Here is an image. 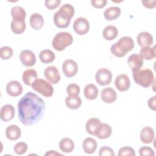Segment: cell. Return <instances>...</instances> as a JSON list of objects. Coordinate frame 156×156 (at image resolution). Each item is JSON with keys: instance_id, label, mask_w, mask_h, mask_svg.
Listing matches in <instances>:
<instances>
[{"instance_id": "cell-17", "label": "cell", "mask_w": 156, "mask_h": 156, "mask_svg": "<svg viewBox=\"0 0 156 156\" xmlns=\"http://www.w3.org/2000/svg\"><path fill=\"white\" fill-rule=\"evenodd\" d=\"M136 40L140 46L149 47L153 44V37L147 32H142L138 34L136 37Z\"/></svg>"}, {"instance_id": "cell-12", "label": "cell", "mask_w": 156, "mask_h": 156, "mask_svg": "<svg viewBox=\"0 0 156 156\" xmlns=\"http://www.w3.org/2000/svg\"><path fill=\"white\" fill-rule=\"evenodd\" d=\"M115 85L120 91H126L130 87V82L129 76L125 74H119L115 80Z\"/></svg>"}, {"instance_id": "cell-3", "label": "cell", "mask_w": 156, "mask_h": 156, "mask_svg": "<svg viewBox=\"0 0 156 156\" xmlns=\"http://www.w3.org/2000/svg\"><path fill=\"white\" fill-rule=\"evenodd\" d=\"M135 46L133 40L128 36L121 37L119 40L110 47L111 52L117 57H122L132 50Z\"/></svg>"}, {"instance_id": "cell-20", "label": "cell", "mask_w": 156, "mask_h": 156, "mask_svg": "<svg viewBox=\"0 0 156 156\" xmlns=\"http://www.w3.org/2000/svg\"><path fill=\"white\" fill-rule=\"evenodd\" d=\"M155 137V133L154 129L149 126L143 127L140 132V140L145 144H149L152 143Z\"/></svg>"}, {"instance_id": "cell-35", "label": "cell", "mask_w": 156, "mask_h": 156, "mask_svg": "<svg viewBox=\"0 0 156 156\" xmlns=\"http://www.w3.org/2000/svg\"><path fill=\"white\" fill-rule=\"evenodd\" d=\"M27 148V144L26 143L18 142L15 145L13 151L17 155H23L26 152Z\"/></svg>"}, {"instance_id": "cell-22", "label": "cell", "mask_w": 156, "mask_h": 156, "mask_svg": "<svg viewBox=\"0 0 156 156\" xmlns=\"http://www.w3.org/2000/svg\"><path fill=\"white\" fill-rule=\"evenodd\" d=\"M21 135V129L17 125H10L8 127H7L5 129L6 137L11 141L18 140V138H20Z\"/></svg>"}, {"instance_id": "cell-38", "label": "cell", "mask_w": 156, "mask_h": 156, "mask_svg": "<svg viewBox=\"0 0 156 156\" xmlns=\"http://www.w3.org/2000/svg\"><path fill=\"white\" fill-rule=\"evenodd\" d=\"M99 156H114L115 153L113 150L108 146H102L99 149Z\"/></svg>"}, {"instance_id": "cell-11", "label": "cell", "mask_w": 156, "mask_h": 156, "mask_svg": "<svg viewBox=\"0 0 156 156\" xmlns=\"http://www.w3.org/2000/svg\"><path fill=\"white\" fill-rule=\"evenodd\" d=\"M20 59L21 63L25 66H32L36 63V56L30 50L24 49L20 54Z\"/></svg>"}, {"instance_id": "cell-30", "label": "cell", "mask_w": 156, "mask_h": 156, "mask_svg": "<svg viewBox=\"0 0 156 156\" xmlns=\"http://www.w3.org/2000/svg\"><path fill=\"white\" fill-rule=\"evenodd\" d=\"M39 58L42 63L48 64L52 63L55 60V55L54 52L50 49H44L40 52Z\"/></svg>"}, {"instance_id": "cell-15", "label": "cell", "mask_w": 156, "mask_h": 156, "mask_svg": "<svg viewBox=\"0 0 156 156\" xmlns=\"http://www.w3.org/2000/svg\"><path fill=\"white\" fill-rule=\"evenodd\" d=\"M101 96L102 101L107 104H112L116 101L117 94L113 88L109 87L101 90Z\"/></svg>"}, {"instance_id": "cell-13", "label": "cell", "mask_w": 156, "mask_h": 156, "mask_svg": "<svg viewBox=\"0 0 156 156\" xmlns=\"http://www.w3.org/2000/svg\"><path fill=\"white\" fill-rule=\"evenodd\" d=\"M6 92L12 97H17L23 92V86L17 80L10 81L6 85Z\"/></svg>"}, {"instance_id": "cell-9", "label": "cell", "mask_w": 156, "mask_h": 156, "mask_svg": "<svg viewBox=\"0 0 156 156\" xmlns=\"http://www.w3.org/2000/svg\"><path fill=\"white\" fill-rule=\"evenodd\" d=\"M62 71L64 75L67 77L74 76L78 71L77 63L72 59H67L62 64Z\"/></svg>"}, {"instance_id": "cell-25", "label": "cell", "mask_w": 156, "mask_h": 156, "mask_svg": "<svg viewBox=\"0 0 156 156\" xmlns=\"http://www.w3.org/2000/svg\"><path fill=\"white\" fill-rule=\"evenodd\" d=\"M98 89L93 83L87 85L83 90L84 96L88 100H94L98 96Z\"/></svg>"}, {"instance_id": "cell-18", "label": "cell", "mask_w": 156, "mask_h": 156, "mask_svg": "<svg viewBox=\"0 0 156 156\" xmlns=\"http://www.w3.org/2000/svg\"><path fill=\"white\" fill-rule=\"evenodd\" d=\"M101 125V121L96 118H91L86 122L85 129L87 132L91 135H96Z\"/></svg>"}, {"instance_id": "cell-39", "label": "cell", "mask_w": 156, "mask_h": 156, "mask_svg": "<svg viewBox=\"0 0 156 156\" xmlns=\"http://www.w3.org/2000/svg\"><path fill=\"white\" fill-rule=\"evenodd\" d=\"M61 3L60 0H46L44 1L45 6L49 10H53L58 7Z\"/></svg>"}, {"instance_id": "cell-8", "label": "cell", "mask_w": 156, "mask_h": 156, "mask_svg": "<svg viewBox=\"0 0 156 156\" xmlns=\"http://www.w3.org/2000/svg\"><path fill=\"white\" fill-rule=\"evenodd\" d=\"M74 32L80 35L86 34L90 29V23L87 19L83 17H79L76 19L73 23Z\"/></svg>"}, {"instance_id": "cell-34", "label": "cell", "mask_w": 156, "mask_h": 156, "mask_svg": "<svg viewBox=\"0 0 156 156\" xmlns=\"http://www.w3.org/2000/svg\"><path fill=\"white\" fill-rule=\"evenodd\" d=\"M13 54V49L7 46H4L0 49V57L2 60H8L10 58Z\"/></svg>"}, {"instance_id": "cell-26", "label": "cell", "mask_w": 156, "mask_h": 156, "mask_svg": "<svg viewBox=\"0 0 156 156\" xmlns=\"http://www.w3.org/2000/svg\"><path fill=\"white\" fill-rule=\"evenodd\" d=\"M121 9L117 6H112L107 8L104 12V16L108 21L117 19L121 15Z\"/></svg>"}, {"instance_id": "cell-7", "label": "cell", "mask_w": 156, "mask_h": 156, "mask_svg": "<svg viewBox=\"0 0 156 156\" xmlns=\"http://www.w3.org/2000/svg\"><path fill=\"white\" fill-rule=\"evenodd\" d=\"M96 82L101 86L109 85L112 79V73L107 68H101L98 69L95 75Z\"/></svg>"}, {"instance_id": "cell-37", "label": "cell", "mask_w": 156, "mask_h": 156, "mask_svg": "<svg viewBox=\"0 0 156 156\" xmlns=\"http://www.w3.org/2000/svg\"><path fill=\"white\" fill-rule=\"evenodd\" d=\"M118 154L119 156H122V155L135 156V150L132 147H130L129 146H126V147H122L120 148Z\"/></svg>"}, {"instance_id": "cell-16", "label": "cell", "mask_w": 156, "mask_h": 156, "mask_svg": "<svg viewBox=\"0 0 156 156\" xmlns=\"http://www.w3.org/2000/svg\"><path fill=\"white\" fill-rule=\"evenodd\" d=\"M10 27L12 31L15 34H21L26 29V22L25 19L22 18H13Z\"/></svg>"}, {"instance_id": "cell-44", "label": "cell", "mask_w": 156, "mask_h": 156, "mask_svg": "<svg viewBox=\"0 0 156 156\" xmlns=\"http://www.w3.org/2000/svg\"><path fill=\"white\" fill-rule=\"evenodd\" d=\"M44 155H54V156H55V155H62V154L57 152L55 151H49Z\"/></svg>"}, {"instance_id": "cell-31", "label": "cell", "mask_w": 156, "mask_h": 156, "mask_svg": "<svg viewBox=\"0 0 156 156\" xmlns=\"http://www.w3.org/2000/svg\"><path fill=\"white\" fill-rule=\"evenodd\" d=\"M112 132V129L109 124L101 122V127L95 136L99 139H106L111 135Z\"/></svg>"}, {"instance_id": "cell-28", "label": "cell", "mask_w": 156, "mask_h": 156, "mask_svg": "<svg viewBox=\"0 0 156 156\" xmlns=\"http://www.w3.org/2000/svg\"><path fill=\"white\" fill-rule=\"evenodd\" d=\"M65 104L70 109H78L82 104V99L79 96H68L65 98Z\"/></svg>"}, {"instance_id": "cell-5", "label": "cell", "mask_w": 156, "mask_h": 156, "mask_svg": "<svg viewBox=\"0 0 156 156\" xmlns=\"http://www.w3.org/2000/svg\"><path fill=\"white\" fill-rule=\"evenodd\" d=\"M73 42L71 34L67 32L57 33L52 41V46L57 51H63L67 46H70Z\"/></svg>"}, {"instance_id": "cell-36", "label": "cell", "mask_w": 156, "mask_h": 156, "mask_svg": "<svg viewBox=\"0 0 156 156\" xmlns=\"http://www.w3.org/2000/svg\"><path fill=\"white\" fill-rule=\"evenodd\" d=\"M80 91V87L76 83H70L66 87V93L69 96H78Z\"/></svg>"}, {"instance_id": "cell-6", "label": "cell", "mask_w": 156, "mask_h": 156, "mask_svg": "<svg viewBox=\"0 0 156 156\" xmlns=\"http://www.w3.org/2000/svg\"><path fill=\"white\" fill-rule=\"evenodd\" d=\"M32 89L46 98L51 97L54 93V88L51 83L43 79H38L32 85Z\"/></svg>"}, {"instance_id": "cell-1", "label": "cell", "mask_w": 156, "mask_h": 156, "mask_svg": "<svg viewBox=\"0 0 156 156\" xmlns=\"http://www.w3.org/2000/svg\"><path fill=\"white\" fill-rule=\"evenodd\" d=\"M44 101L35 93H26L18 101V119L25 126H32L40 121L44 113Z\"/></svg>"}, {"instance_id": "cell-43", "label": "cell", "mask_w": 156, "mask_h": 156, "mask_svg": "<svg viewBox=\"0 0 156 156\" xmlns=\"http://www.w3.org/2000/svg\"><path fill=\"white\" fill-rule=\"evenodd\" d=\"M155 96H154L153 97L151 98L147 102V104H148V107L150 109H151L152 110L155 111L156 110V106H155Z\"/></svg>"}, {"instance_id": "cell-33", "label": "cell", "mask_w": 156, "mask_h": 156, "mask_svg": "<svg viewBox=\"0 0 156 156\" xmlns=\"http://www.w3.org/2000/svg\"><path fill=\"white\" fill-rule=\"evenodd\" d=\"M10 13L12 18H22L25 19L26 16V13L25 10L22 7L19 5H15L11 9Z\"/></svg>"}, {"instance_id": "cell-32", "label": "cell", "mask_w": 156, "mask_h": 156, "mask_svg": "<svg viewBox=\"0 0 156 156\" xmlns=\"http://www.w3.org/2000/svg\"><path fill=\"white\" fill-rule=\"evenodd\" d=\"M140 55L144 60H152L155 57V49L154 47H143L140 51Z\"/></svg>"}, {"instance_id": "cell-42", "label": "cell", "mask_w": 156, "mask_h": 156, "mask_svg": "<svg viewBox=\"0 0 156 156\" xmlns=\"http://www.w3.org/2000/svg\"><path fill=\"white\" fill-rule=\"evenodd\" d=\"M143 5L147 9H154L155 7L156 1L155 0L152 1H141Z\"/></svg>"}, {"instance_id": "cell-24", "label": "cell", "mask_w": 156, "mask_h": 156, "mask_svg": "<svg viewBox=\"0 0 156 156\" xmlns=\"http://www.w3.org/2000/svg\"><path fill=\"white\" fill-rule=\"evenodd\" d=\"M30 24L32 29L35 30H40L44 24V19L41 15L38 13H34L30 17Z\"/></svg>"}, {"instance_id": "cell-27", "label": "cell", "mask_w": 156, "mask_h": 156, "mask_svg": "<svg viewBox=\"0 0 156 156\" xmlns=\"http://www.w3.org/2000/svg\"><path fill=\"white\" fill-rule=\"evenodd\" d=\"M118 35V29L112 25L106 26L102 31V36L106 40L111 41L114 40Z\"/></svg>"}, {"instance_id": "cell-29", "label": "cell", "mask_w": 156, "mask_h": 156, "mask_svg": "<svg viewBox=\"0 0 156 156\" xmlns=\"http://www.w3.org/2000/svg\"><path fill=\"white\" fill-rule=\"evenodd\" d=\"M74 141L69 138H62L59 142L60 149L65 153L71 152L74 149Z\"/></svg>"}, {"instance_id": "cell-40", "label": "cell", "mask_w": 156, "mask_h": 156, "mask_svg": "<svg viewBox=\"0 0 156 156\" xmlns=\"http://www.w3.org/2000/svg\"><path fill=\"white\" fill-rule=\"evenodd\" d=\"M139 154L141 156L143 155H151L154 156L155 152L154 150L149 146H143L139 149Z\"/></svg>"}, {"instance_id": "cell-21", "label": "cell", "mask_w": 156, "mask_h": 156, "mask_svg": "<svg viewBox=\"0 0 156 156\" xmlns=\"http://www.w3.org/2000/svg\"><path fill=\"white\" fill-rule=\"evenodd\" d=\"M38 75L37 71L34 69H27L23 72L22 79L23 82L28 86H32L37 80Z\"/></svg>"}, {"instance_id": "cell-4", "label": "cell", "mask_w": 156, "mask_h": 156, "mask_svg": "<svg viewBox=\"0 0 156 156\" xmlns=\"http://www.w3.org/2000/svg\"><path fill=\"white\" fill-rule=\"evenodd\" d=\"M132 73L135 82L144 88H148L154 83V74L149 69L132 71Z\"/></svg>"}, {"instance_id": "cell-10", "label": "cell", "mask_w": 156, "mask_h": 156, "mask_svg": "<svg viewBox=\"0 0 156 156\" xmlns=\"http://www.w3.org/2000/svg\"><path fill=\"white\" fill-rule=\"evenodd\" d=\"M44 76L50 83L53 84L57 83L61 78L60 72L55 66L46 67L44 71Z\"/></svg>"}, {"instance_id": "cell-19", "label": "cell", "mask_w": 156, "mask_h": 156, "mask_svg": "<svg viewBox=\"0 0 156 156\" xmlns=\"http://www.w3.org/2000/svg\"><path fill=\"white\" fill-rule=\"evenodd\" d=\"M127 63L132 71H135L141 69L143 65L144 61L139 54H133L129 57Z\"/></svg>"}, {"instance_id": "cell-23", "label": "cell", "mask_w": 156, "mask_h": 156, "mask_svg": "<svg viewBox=\"0 0 156 156\" xmlns=\"http://www.w3.org/2000/svg\"><path fill=\"white\" fill-rule=\"evenodd\" d=\"M82 147L86 154H92L96 151L97 148L96 141L93 138H86L82 143Z\"/></svg>"}, {"instance_id": "cell-41", "label": "cell", "mask_w": 156, "mask_h": 156, "mask_svg": "<svg viewBox=\"0 0 156 156\" xmlns=\"http://www.w3.org/2000/svg\"><path fill=\"white\" fill-rule=\"evenodd\" d=\"M107 3L106 0H92L91 1V5L97 9H101L104 7Z\"/></svg>"}, {"instance_id": "cell-14", "label": "cell", "mask_w": 156, "mask_h": 156, "mask_svg": "<svg viewBox=\"0 0 156 156\" xmlns=\"http://www.w3.org/2000/svg\"><path fill=\"white\" fill-rule=\"evenodd\" d=\"M15 110L14 107L10 104H5L3 105L0 111L1 119L4 122L11 121L15 116Z\"/></svg>"}, {"instance_id": "cell-2", "label": "cell", "mask_w": 156, "mask_h": 156, "mask_svg": "<svg viewBox=\"0 0 156 156\" xmlns=\"http://www.w3.org/2000/svg\"><path fill=\"white\" fill-rule=\"evenodd\" d=\"M74 15V9L70 4H65L60 7L53 16V21L55 26L58 28L67 27Z\"/></svg>"}]
</instances>
